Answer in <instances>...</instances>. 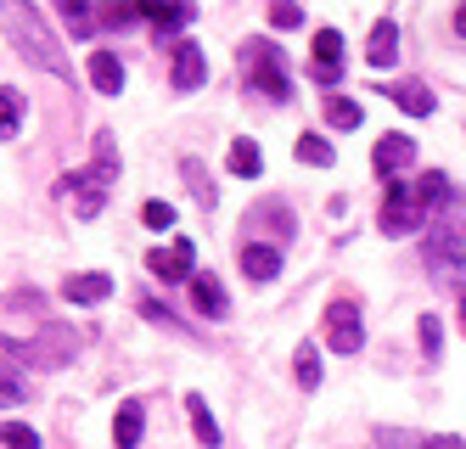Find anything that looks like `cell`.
<instances>
[{"mask_svg":"<svg viewBox=\"0 0 466 449\" xmlns=\"http://www.w3.org/2000/svg\"><path fill=\"white\" fill-rule=\"evenodd\" d=\"M0 28H6L12 51H17L28 67H46V74H56V79H74L68 51H62V40L51 34V23L28 6V0H0Z\"/></svg>","mask_w":466,"mask_h":449,"instance_id":"1","label":"cell"},{"mask_svg":"<svg viewBox=\"0 0 466 449\" xmlns=\"http://www.w3.org/2000/svg\"><path fill=\"white\" fill-rule=\"evenodd\" d=\"M113 180H118V147H113V135H107V129H96V158H90V168H74V175H62L56 191H68V197H74V214H79V219H96V214L107 209Z\"/></svg>","mask_w":466,"mask_h":449,"instance_id":"2","label":"cell"},{"mask_svg":"<svg viewBox=\"0 0 466 449\" xmlns=\"http://www.w3.org/2000/svg\"><path fill=\"white\" fill-rule=\"evenodd\" d=\"M242 67H248V90H258L264 101H287L292 79H287V62L270 40H248L242 46Z\"/></svg>","mask_w":466,"mask_h":449,"instance_id":"3","label":"cell"},{"mask_svg":"<svg viewBox=\"0 0 466 449\" xmlns=\"http://www.w3.org/2000/svg\"><path fill=\"white\" fill-rule=\"evenodd\" d=\"M427 270L439 275V281H466V225L461 219L432 225V236H427Z\"/></svg>","mask_w":466,"mask_h":449,"instance_id":"4","label":"cell"},{"mask_svg":"<svg viewBox=\"0 0 466 449\" xmlns=\"http://www.w3.org/2000/svg\"><path fill=\"white\" fill-rule=\"evenodd\" d=\"M382 236H410L427 225V209H421V197L410 180H388V197H382V214H377Z\"/></svg>","mask_w":466,"mask_h":449,"instance_id":"5","label":"cell"},{"mask_svg":"<svg viewBox=\"0 0 466 449\" xmlns=\"http://www.w3.org/2000/svg\"><path fill=\"white\" fill-rule=\"evenodd\" d=\"M74 349H79L74 326H40L35 342H23V360H28V365H40V371H56V365H68V360H74Z\"/></svg>","mask_w":466,"mask_h":449,"instance_id":"6","label":"cell"},{"mask_svg":"<svg viewBox=\"0 0 466 449\" xmlns=\"http://www.w3.org/2000/svg\"><path fill=\"white\" fill-rule=\"evenodd\" d=\"M326 349H338V354H360L365 349V326H360V309L349 298H338L326 309Z\"/></svg>","mask_w":466,"mask_h":449,"instance_id":"7","label":"cell"},{"mask_svg":"<svg viewBox=\"0 0 466 449\" xmlns=\"http://www.w3.org/2000/svg\"><path fill=\"white\" fill-rule=\"evenodd\" d=\"M309 79L315 85H338L343 79V34L338 28H320L315 46H309Z\"/></svg>","mask_w":466,"mask_h":449,"instance_id":"8","label":"cell"},{"mask_svg":"<svg viewBox=\"0 0 466 449\" xmlns=\"http://www.w3.org/2000/svg\"><path fill=\"white\" fill-rule=\"evenodd\" d=\"M28 360H23V342L0 337V404H23L28 399Z\"/></svg>","mask_w":466,"mask_h":449,"instance_id":"9","label":"cell"},{"mask_svg":"<svg viewBox=\"0 0 466 449\" xmlns=\"http://www.w3.org/2000/svg\"><path fill=\"white\" fill-rule=\"evenodd\" d=\"M147 270L157 275V281H191V275H197V248H191L186 236L175 241L169 253H163V248H152V253H147Z\"/></svg>","mask_w":466,"mask_h":449,"instance_id":"10","label":"cell"},{"mask_svg":"<svg viewBox=\"0 0 466 449\" xmlns=\"http://www.w3.org/2000/svg\"><path fill=\"white\" fill-rule=\"evenodd\" d=\"M136 6H141V17L157 23V46H169V40H175V28H186V23L197 17L191 0H136Z\"/></svg>","mask_w":466,"mask_h":449,"instance_id":"11","label":"cell"},{"mask_svg":"<svg viewBox=\"0 0 466 449\" xmlns=\"http://www.w3.org/2000/svg\"><path fill=\"white\" fill-rule=\"evenodd\" d=\"M203 79H208L203 46H197V40H175V90L191 96V90H203Z\"/></svg>","mask_w":466,"mask_h":449,"instance_id":"12","label":"cell"},{"mask_svg":"<svg viewBox=\"0 0 466 449\" xmlns=\"http://www.w3.org/2000/svg\"><path fill=\"white\" fill-rule=\"evenodd\" d=\"M371 163H377V175H399V168H410L416 163V141L410 135H382V141L371 147Z\"/></svg>","mask_w":466,"mask_h":449,"instance_id":"13","label":"cell"},{"mask_svg":"<svg viewBox=\"0 0 466 449\" xmlns=\"http://www.w3.org/2000/svg\"><path fill=\"white\" fill-rule=\"evenodd\" d=\"M107 292H113V275H102V270H79L62 281V298L68 303H102Z\"/></svg>","mask_w":466,"mask_h":449,"instance_id":"14","label":"cell"},{"mask_svg":"<svg viewBox=\"0 0 466 449\" xmlns=\"http://www.w3.org/2000/svg\"><path fill=\"white\" fill-rule=\"evenodd\" d=\"M242 275L248 281H276L281 275V248H270V241H248L242 248Z\"/></svg>","mask_w":466,"mask_h":449,"instance_id":"15","label":"cell"},{"mask_svg":"<svg viewBox=\"0 0 466 449\" xmlns=\"http://www.w3.org/2000/svg\"><path fill=\"white\" fill-rule=\"evenodd\" d=\"M382 96H388V101H393V107H405V113H410V118H427V113H432V107H439V101H432V90H427V85H421V79H399V85H388V90H382Z\"/></svg>","mask_w":466,"mask_h":449,"instance_id":"16","label":"cell"},{"mask_svg":"<svg viewBox=\"0 0 466 449\" xmlns=\"http://www.w3.org/2000/svg\"><path fill=\"white\" fill-rule=\"evenodd\" d=\"M416 197H421L427 214H450V209H455V186H450V175H439V168L416 180Z\"/></svg>","mask_w":466,"mask_h":449,"instance_id":"17","label":"cell"},{"mask_svg":"<svg viewBox=\"0 0 466 449\" xmlns=\"http://www.w3.org/2000/svg\"><path fill=\"white\" fill-rule=\"evenodd\" d=\"M141 433H147V410H141L136 399H124L118 416H113V444H118V449H136Z\"/></svg>","mask_w":466,"mask_h":449,"instance_id":"18","label":"cell"},{"mask_svg":"<svg viewBox=\"0 0 466 449\" xmlns=\"http://www.w3.org/2000/svg\"><path fill=\"white\" fill-rule=\"evenodd\" d=\"M90 85L102 90V96H118L124 90V62L102 46V51H90Z\"/></svg>","mask_w":466,"mask_h":449,"instance_id":"19","label":"cell"},{"mask_svg":"<svg viewBox=\"0 0 466 449\" xmlns=\"http://www.w3.org/2000/svg\"><path fill=\"white\" fill-rule=\"evenodd\" d=\"M191 298H197V309H203L208 321H225L230 315V298H225V287L214 281V275H191Z\"/></svg>","mask_w":466,"mask_h":449,"instance_id":"20","label":"cell"},{"mask_svg":"<svg viewBox=\"0 0 466 449\" xmlns=\"http://www.w3.org/2000/svg\"><path fill=\"white\" fill-rule=\"evenodd\" d=\"M365 62H371V67H393V62H399V28H393L388 17L371 28V46H365Z\"/></svg>","mask_w":466,"mask_h":449,"instance_id":"21","label":"cell"},{"mask_svg":"<svg viewBox=\"0 0 466 449\" xmlns=\"http://www.w3.org/2000/svg\"><path fill=\"white\" fill-rule=\"evenodd\" d=\"M230 175L258 180V175H264V152H258L253 141H230Z\"/></svg>","mask_w":466,"mask_h":449,"instance_id":"22","label":"cell"},{"mask_svg":"<svg viewBox=\"0 0 466 449\" xmlns=\"http://www.w3.org/2000/svg\"><path fill=\"white\" fill-rule=\"evenodd\" d=\"M186 410H191V433H197V444H208V449H214V444H219V422L208 416V399H203V393H191Z\"/></svg>","mask_w":466,"mask_h":449,"instance_id":"23","label":"cell"},{"mask_svg":"<svg viewBox=\"0 0 466 449\" xmlns=\"http://www.w3.org/2000/svg\"><path fill=\"white\" fill-rule=\"evenodd\" d=\"M292 376H298V388H320V349H315V342H298Z\"/></svg>","mask_w":466,"mask_h":449,"instance_id":"24","label":"cell"},{"mask_svg":"<svg viewBox=\"0 0 466 449\" xmlns=\"http://www.w3.org/2000/svg\"><path fill=\"white\" fill-rule=\"evenodd\" d=\"M180 168H186V186H191V197L203 202V209H214V202H219V191H214V180H208V168L197 163V158H186Z\"/></svg>","mask_w":466,"mask_h":449,"instance_id":"25","label":"cell"},{"mask_svg":"<svg viewBox=\"0 0 466 449\" xmlns=\"http://www.w3.org/2000/svg\"><path fill=\"white\" fill-rule=\"evenodd\" d=\"M17 124H23V101H17L12 85H0V141H12Z\"/></svg>","mask_w":466,"mask_h":449,"instance_id":"26","label":"cell"},{"mask_svg":"<svg viewBox=\"0 0 466 449\" xmlns=\"http://www.w3.org/2000/svg\"><path fill=\"white\" fill-rule=\"evenodd\" d=\"M331 141H320V135H298V163H309V168H331Z\"/></svg>","mask_w":466,"mask_h":449,"instance_id":"27","label":"cell"},{"mask_svg":"<svg viewBox=\"0 0 466 449\" xmlns=\"http://www.w3.org/2000/svg\"><path fill=\"white\" fill-rule=\"evenodd\" d=\"M326 124H331V129H354V124H360V101H349V96H326Z\"/></svg>","mask_w":466,"mask_h":449,"instance_id":"28","label":"cell"},{"mask_svg":"<svg viewBox=\"0 0 466 449\" xmlns=\"http://www.w3.org/2000/svg\"><path fill=\"white\" fill-rule=\"evenodd\" d=\"M56 6H62V23L85 40V34H90V0H56Z\"/></svg>","mask_w":466,"mask_h":449,"instance_id":"29","label":"cell"},{"mask_svg":"<svg viewBox=\"0 0 466 449\" xmlns=\"http://www.w3.org/2000/svg\"><path fill=\"white\" fill-rule=\"evenodd\" d=\"M0 444H6V449H40V433L23 427V422H6V427H0Z\"/></svg>","mask_w":466,"mask_h":449,"instance_id":"30","label":"cell"},{"mask_svg":"<svg viewBox=\"0 0 466 449\" xmlns=\"http://www.w3.org/2000/svg\"><path fill=\"white\" fill-rule=\"evenodd\" d=\"M416 326H421V349H427V360H439V349H444V321H439V315H421Z\"/></svg>","mask_w":466,"mask_h":449,"instance_id":"31","label":"cell"},{"mask_svg":"<svg viewBox=\"0 0 466 449\" xmlns=\"http://www.w3.org/2000/svg\"><path fill=\"white\" fill-rule=\"evenodd\" d=\"M377 449H427V438H416V433H405V427H382V433H377Z\"/></svg>","mask_w":466,"mask_h":449,"instance_id":"32","label":"cell"},{"mask_svg":"<svg viewBox=\"0 0 466 449\" xmlns=\"http://www.w3.org/2000/svg\"><path fill=\"white\" fill-rule=\"evenodd\" d=\"M270 23L276 28H298V23H304V6H292V0H270Z\"/></svg>","mask_w":466,"mask_h":449,"instance_id":"33","label":"cell"},{"mask_svg":"<svg viewBox=\"0 0 466 449\" xmlns=\"http://www.w3.org/2000/svg\"><path fill=\"white\" fill-rule=\"evenodd\" d=\"M141 219H147L152 230H169V225H175V209H169V202H157V197H152L147 209H141Z\"/></svg>","mask_w":466,"mask_h":449,"instance_id":"34","label":"cell"},{"mask_svg":"<svg viewBox=\"0 0 466 449\" xmlns=\"http://www.w3.org/2000/svg\"><path fill=\"white\" fill-rule=\"evenodd\" d=\"M136 17H141V6H136V0H113V6H107V23H113V28L136 23Z\"/></svg>","mask_w":466,"mask_h":449,"instance_id":"35","label":"cell"},{"mask_svg":"<svg viewBox=\"0 0 466 449\" xmlns=\"http://www.w3.org/2000/svg\"><path fill=\"white\" fill-rule=\"evenodd\" d=\"M427 449H466V438H455V433H432Z\"/></svg>","mask_w":466,"mask_h":449,"instance_id":"36","label":"cell"},{"mask_svg":"<svg viewBox=\"0 0 466 449\" xmlns=\"http://www.w3.org/2000/svg\"><path fill=\"white\" fill-rule=\"evenodd\" d=\"M455 34H466V0L455 6Z\"/></svg>","mask_w":466,"mask_h":449,"instance_id":"37","label":"cell"},{"mask_svg":"<svg viewBox=\"0 0 466 449\" xmlns=\"http://www.w3.org/2000/svg\"><path fill=\"white\" fill-rule=\"evenodd\" d=\"M461 332H466V292H461Z\"/></svg>","mask_w":466,"mask_h":449,"instance_id":"38","label":"cell"}]
</instances>
